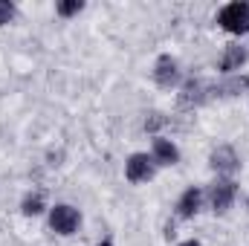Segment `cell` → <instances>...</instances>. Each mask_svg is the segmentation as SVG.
<instances>
[{"label":"cell","instance_id":"8fae6325","mask_svg":"<svg viewBox=\"0 0 249 246\" xmlns=\"http://www.w3.org/2000/svg\"><path fill=\"white\" fill-rule=\"evenodd\" d=\"M41 209H44V197H41V194H26V200H23V214H41Z\"/></svg>","mask_w":249,"mask_h":246},{"label":"cell","instance_id":"30bf717a","mask_svg":"<svg viewBox=\"0 0 249 246\" xmlns=\"http://www.w3.org/2000/svg\"><path fill=\"white\" fill-rule=\"evenodd\" d=\"M200 197H203L200 188H188L186 194L180 197V203H177V214H180V217H191V214L200 209Z\"/></svg>","mask_w":249,"mask_h":246},{"label":"cell","instance_id":"7c38bea8","mask_svg":"<svg viewBox=\"0 0 249 246\" xmlns=\"http://www.w3.org/2000/svg\"><path fill=\"white\" fill-rule=\"evenodd\" d=\"M81 0H67V3H58V15H64V18H70V15H75V12H81Z\"/></svg>","mask_w":249,"mask_h":246},{"label":"cell","instance_id":"ba28073f","mask_svg":"<svg viewBox=\"0 0 249 246\" xmlns=\"http://www.w3.org/2000/svg\"><path fill=\"white\" fill-rule=\"evenodd\" d=\"M244 61H247V50L244 47H229L220 58V72H235V70L244 67Z\"/></svg>","mask_w":249,"mask_h":246},{"label":"cell","instance_id":"9a60e30c","mask_svg":"<svg viewBox=\"0 0 249 246\" xmlns=\"http://www.w3.org/2000/svg\"><path fill=\"white\" fill-rule=\"evenodd\" d=\"M99 246H110V244H107V241H105V244H99Z\"/></svg>","mask_w":249,"mask_h":246},{"label":"cell","instance_id":"277c9868","mask_svg":"<svg viewBox=\"0 0 249 246\" xmlns=\"http://www.w3.org/2000/svg\"><path fill=\"white\" fill-rule=\"evenodd\" d=\"M235 194H238V185L232 183V180H220V183H214L212 185V194H209L212 209H214V211H226V209L232 206Z\"/></svg>","mask_w":249,"mask_h":246},{"label":"cell","instance_id":"8992f818","mask_svg":"<svg viewBox=\"0 0 249 246\" xmlns=\"http://www.w3.org/2000/svg\"><path fill=\"white\" fill-rule=\"evenodd\" d=\"M212 168L220 171V174H232V171H238V157H235V151H232L229 145L217 148V151L212 154Z\"/></svg>","mask_w":249,"mask_h":246},{"label":"cell","instance_id":"52a82bcc","mask_svg":"<svg viewBox=\"0 0 249 246\" xmlns=\"http://www.w3.org/2000/svg\"><path fill=\"white\" fill-rule=\"evenodd\" d=\"M180 159V151L168 142V139H154V162L160 165H174Z\"/></svg>","mask_w":249,"mask_h":246},{"label":"cell","instance_id":"9c48e42d","mask_svg":"<svg viewBox=\"0 0 249 246\" xmlns=\"http://www.w3.org/2000/svg\"><path fill=\"white\" fill-rule=\"evenodd\" d=\"M200 102H206V84L203 81H197V78H191L186 87H183V93H180V105H200Z\"/></svg>","mask_w":249,"mask_h":246},{"label":"cell","instance_id":"3957f363","mask_svg":"<svg viewBox=\"0 0 249 246\" xmlns=\"http://www.w3.org/2000/svg\"><path fill=\"white\" fill-rule=\"evenodd\" d=\"M124 174L130 183H148L154 177V157L148 154H133L124 165Z\"/></svg>","mask_w":249,"mask_h":246},{"label":"cell","instance_id":"7a4b0ae2","mask_svg":"<svg viewBox=\"0 0 249 246\" xmlns=\"http://www.w3.org/2000/svg\"><path fill=\"white\" fill-rule=\"evenodd\" d=\"M81 223V214L72 209V206H55L50 211V226L58 232V235H72Z\"/></svg>","mask_w":249,"mask_h":246},{"label":"cell","instance_id":"6da1fadb","mask_svg":"<svg viewBox=\"0 0 249 246\" xmlns=\"http://www.w3.org/2000/svg\"><path fill=\"white\" fill-rule=\"evenodd\" d=\"M217 23L226 32H232V35L249 32V3H229V6H223L220 15H217Z\"/></svg>","mask_w":249,"mask_h":246},{"label":"cell","instance_id":"5b68a950","mask_svg":"<svg viewBox=\"0 0 249 246\" xmlns=\"http://www.w3.org/2000/svg\"><path fill=\"white\" fill-rule=\"evenodd\" d=\"M154 78L160 87H174L177 78H180V70H177V61L171 55H160L157 58V70H154Z\"/></svg>","mask_w":249,"mask_h":246},{"label":"cell","instance_id":"4fadbf2b","mask_svg":"<svg viewBox=\"0 0 249 246\" xmlns=\"http://www.w3.org/2000/svg\"><path fill=\"white\" fill-rule=\"evenodd\" d=\"M12 18H15V6H12L9 0H0V26L9 23Z\"/></svg>","mask_w":249,"mask_h":246},{"label":"cell","instance_id":"5bb4252c","mask_svg":"<svg viewBox=\"0 0 249 246\" xmlns=\"http://www.w3.org/2000/svg\"><path fill=\"white\" fill-rule=\"evenodd\" d=\"M180 246H200L197 241H186V244H180Z\"/></svg>","mask_w":249,"mask_h":246}]
</instances>
